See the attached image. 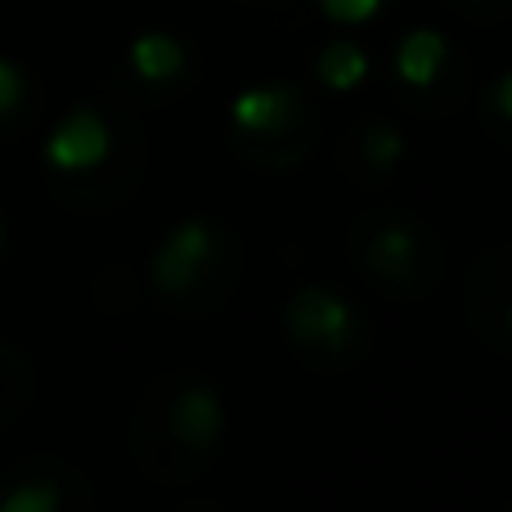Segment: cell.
I'll use <instances>...</instances> for the list:
<instances>
[{
    "mask_svg": "<svg viewBox=\"0 0 512 512\" xmlns=\"http://www.w3.org/2000/svg\"><path fill=\"white\" fill-rule=\"evenodd\" d=\"M283 324L301 346H342L351 337V306L328 288H301L283 306Z\"/></svg>",
    "mask_w": 512,
    "mask_h": 512,
    "instance_id": "6da1fadb",
    "label": "cell"
},
{
    "mask_svg": "<svg viewBox=\"0 0 512 512\" xmlns=\"http://www.w3.org/2000/svg\"><path fill=\"white\" fill-rule=\"evenodd\" d=\"M108 149H113L108 122L95 108H77V113L63 117V122L54 126V135L45 140V162H50L54 171H90L108 158Z\"/></svg>",
    "mask_w": 512,
    "mask_h": 512,
    "instance_id": "7a4b0ae2",
    "label": "cell"
},
{
    "mask_svg": "<svg viewBox=\"0 0 512 512\" xmlns=\"http://www.w3.org/2000/svg\"><path fill=\"white\" fill-rule=\"evenodd\" d=\"M207 256H212V225H203V221L176 225V230L158 243V252H153V265H149L153 288L185 292L189 283L198 279V270L207 265Z\"/></svg>",
    "mask_w": 512,
    "mask_h": 512,
    "instance_id": "3957f363",
    "label": "cell"
},
{
    "mask_svg": "<svg viewBox=\"0 0 512 512\" xmlns=\"http://www.w3.org/2000/svg\"><path fill=\"white\" fill-rule=\"evenodd\" d=\"M225 427V405L212 387H185L171 405V432L185 445H212Z\"/></svg>",
    "mask_w": 512,
    "mask_h": 512,
    "instance_id": "277c9868",
    "label": "cell"
},
{
    "mask_svg": "<svg viewBox=\"0 0 512 512\" xmlns=\"http://www.w3.org/2000/svg\"><path fill=\"white\" fill-rule=\"evenodd\" d=\"M292 108H297V99L288 86H252L234 99V122L252 135H274L288 126Z\"/></svg>",
    "mask_w": 512,
    "mask_h": 512,
    "instance_id": "5b68a950",
    "label": "cell"
},
{
    "mask_svg": "<svg viewBox=\"0 0 512 512\" xmlns=\"http://www.w3.org/2000/svg\"><path fill=\"white\" fill-rule=\"evenodd\" d=\"M441 63H445V41L436 32L405 36V45H400V54H396V68L409 86H432Z\"/></svg>",
    "mask_w": 512,
    "mask_h": 512,
    "instance_id": "8992f818",
    "label": "cell"
},
{
    "mask_svg": "<svg viewBox=\"0 0 512 512\" xmlns=\"http://www.w3.org/2000/svg\"><path fill=\"white\" fill-rule=\"evenodd\" d=\"M131 63L144 81H167L185 68V50H180V41H171V36L149 32L131 45Z\"/></svg>",
    "mask_w": 512,
    "mask_h": 512,
    "instance_id": "52a82bcc",
    "label": "cell"
},
{
    "mask_svg": "<svg viewBox=\"0 0 512 512\" xmlns=\"http://www.w3.org/2000/svg\"><path fill=\"white\" fill-rule=\"evenodd\" d=\"M369 77V59H364L360 45L351 41H333L324 54H319V81L333 90H355Z\"/></svg>",
    "mask_w": 512,
    "mask_h": 512,
    "instance_id": "ba28073f",
    "label": "cell"
},
{
    "mask_svg": "<svg viewBox=\"0 0 512 512\" xmlns=\"http://www.w3.org/2000/svg\"><path fill=\"white\" fill-rule=\"evenodd\" d=\"M409 256H414V234H409L405 225L382 230L378 243H373V265H378V274H400L409 265Z\"/></svg>",
    "mask_w": 512,
    "mask_h": 512,
    "instance_id": "9c48e42d",
    "label": "cell"
},
{
    "mask_svg": "<svg viewBox=\"0 0 512 512\" xmlns=\"http://www.w3.org/2000/svg\"><path fill=\"white\" fill-rule=\"evenodd\" d=\"M0 512H59V486H50V481L14 486L0 499Z\"/></svg>",
    "mask_w": 512,
    "mask_h": 512,
    "instance_id": "30bf717a",
    "label": "cell"
},
{
    "mask_svg": "<svg viewBox=\"0 0 512 512\" xmlns=\"http://www.w3.org/2000/svg\"><path fill=\"white\" fill-rule=\"evenodd\" d=\"M364 153H369V162H373L378 171H391V167L400 162V153H405V140H400L396 126L373 122L369 135H364Z\"/></svg>",
    "mask_w": 512,
    "mask_h": 512,
    "instance_id": "8fae6325",
    "label": "cell"
},
{
    "mask_svg": "<svg viewBox=\"0 0 512 512\" xmlns=\"http://www.w3.org/2000/svg\"><path fill=\"white\" fill-rule=\"evenodd\" d=\"M382 0H324V14L337 23H364V18L378 14Z\"/></svg>",
    "mask_w": 512,
    "mask_h": 512,
    "instance_id": "7c38bea8",
    "label": "cell"
},
{
    "mask_svg": "<svg viewBox=\"0 0 512 512\" xmlns=\"http://www.w3.org/2000/svg\"><path fill=\"white\" fill-rule=\"evenodd\" d=\"M18 99H23V72L14 63H0V113H9Z\"/></svg>",
    "mask_w": 512,
    "mask_h": 512,
    "instance_id": "4fadbf2b",
    "label": "cell"
},
{
    "mask_svg": "<svg viewBox=\"0 0 512 512\" xmlns=\"http://www.w3.org/2000/svg\"><path fill=\"white\" fill-rule=\"evenodd\" d=\"M495 108H499V117H512V81L508 77H499V86H495Z\"/></svg>",
    "mask_w": 512,
    "mask_h": 512,
    "instance_id": "5bb4252c",
    "label": "cell"
},
{
    "mask_svg": "<svg viewBox=\"0 0 512 512\" xmlns=\"http://www.w3.org/2000/svg\"><path fill=\"white\" fill-rule=\"evenodd\" d=\"M0 234H5V230H0Z\"/></svg>",
    "mask_w": 512,
    "mask_h": 512,
    "instance_id": "9a60e30c",
    "label": "cell"
}]
</instances>
